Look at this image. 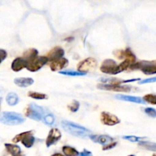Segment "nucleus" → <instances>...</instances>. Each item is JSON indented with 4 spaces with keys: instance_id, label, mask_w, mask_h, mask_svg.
Instances as JSON below:
<instances>
[{
    "instance_id": "f257e3e1",
    "label": "nucleus",
    "mask_w": 156,
    "mask_h": 156,
    "mask_svg": "<svg viewBox=\"0 0 156 156\" xmlns=\"http://www.w3.org/2000/svg\"><path fill=\"white\" fill-rule=\"evenodd\" d=\"M61 126L64 129V131L68 133L70 135L76 137L87 138L92 135V132L90 129H87L81 125L75 123L73 122L68 121V120H62Z\"/></svg>"
},
{
    "instance_id": "f03ea898",
    "label": "nucleus",
    "mask_w": 156,
    "mask_h": 156,
    "mask_svg": "<svg viewBox=\"0 0 156 156\" xmlns=\"http://www.w3.org/2000/svg\"><path fill=\"white\" fill-rule=\"evenodd\" d=\"M24 121L25 119L18 113L4 111L0 114V123L8 126H17L22 124Z\"/></svg>"
},
{
    "instance_id": "7ed1b4c3",
    "label": "nucleus",
    "mask_w": 156,
    "mask_h": 156,
    "mask_svg": "<svg viewBox=\"0 0 156 156\" xmlns=\"http://www.w3.org/2000/svg\"><path fill=\"white\" fill-rule=\"evenodd\" d=\"M47 111H45L43 107L39 106L35 103H32L26 108L24 114L27 117L36 121H42L44 114Z\"/></svg>"
},
{
    "instance_id": "20e7f679",
    "label": "nucleus",
    "mask_w": 156,
    "mask_h": 156,
    "mask_svg": "<svg viewBox=\"0 0 156 156\" xmlns=\"http://www.w3.org/2000/svg\"><path fill=\"white\" fill-rule=\"evenodd\" d=\"M33 130L21 133L16 135L13 139H12V142L15 143L21 142L24 147L31 148L34 144H35V138L33 135Z\"/></svg>"
},
{
    "instance_id": "39448f33",
    "label": "nucleus",
    "mask_w": 156,
    "mask_h": 156,
    "mask_svg": "<svg viewBox=\"0 0 156 156\" xmlns=\"http://www.w3.org/2000/svg\"><path fill=\"white\" fill-rule=\"evenodd\" d=\"M97 66V62L94 58L89 57L84 59L77 65V71L83 73H88L93 72Z\"/></svg>"
},
{
    "instance_id": "423d86ee",
    "label": "nucleus",
    "mask_w": 156,
    "mask_h": 156,
    "mask_svg": "<svg viewBox=\"0 0 156 156\" xmlns=\"http://www.w3.org/2000/svg\"><path fill=\"white\" fill-rule=\"evenodd\" d=\"M100 71L109 75H116L120 73L119 65L115 62V60L111 59H105L102 62L100 66Z\"/></svg>"
},
{
    "instance_id": "0eeeda50",
    "label": "nucleus",
    "mask_w": 156,
    "mask_h": 156,
    "mask_svg": "<svg viewBox=\"0 0 156 156\" xmlns=\"http://www.w3.org/2000/svg\"><path fill=\"white\" fill-rule=\"evenodd\" d=\"M47 62H48V59L45 56H37L36 58L28 62L26 69L28 71L34 73V72H37L41 69Z\"/></svg>"
},
{
    "instance_id": "6e6552de",
    "label": "nucleus",
    "mask_w": 156,
    "mask_h": 156,
    "mask_svg": "<svg viewBox=\"0 0 156 156\" xmlns=\"http://www.w3.org/2000/svg\"><path fill=\"white\" fill-rule=\"evenodd\" d=\"M114 56L119 59L128 60L131 62V64H134L136 62V56L133 53L130 48H126L125 50H119L114 52Z\"/></svg>"
},
{
    "instance_id": "1a4fd4ad",
    "label": "nucleus",
    "mask_w": 156,
    "mask_h": 156,
    "mask_svg": "<svg viewBox=\"0 0 156 156\" xmlns=\"http://www.w3.org/2000/svg\"><path fill=\"white\" fill-rule=\"evenodd\" d=\"M97 88L102 90L112 91H119V92H129L134 88L128 85H109V84H99L97 85Z\"/></svg>"
},
{
    "instance_id": "9d476101",
    "label": "nucleus",
    "mask_w": 156,
    "mask_h": 156,
    "mask_svg": "<svg viewBox=\"0 0 156 156\" xmlns=\"http://www.w3.org/2000/svg\"><path fill=\"white\" fill-rule=\"evenodd\" d=\"M100 121L106 126H115L120 123V120L116 115L106 111L100 114Z\"/></svg>"
},
{
    "instance_id": "9b49d317",
    "label": "nucleus",
    "mask_w": 156,
    "mask_h": 156,
    "mask_svg": "<svg viewBox=\"0 0 156 156\" xmlns=\"http://www.w3.org/2000/svg\"><path fill=\"white\" fill-rule=\"evenodd\" d=\"M61 133L58 128H52L49 131L48 136L46 139V146L47 147H50L52 145L55 144L57 142L59 141L61 139Z\"/></svg>"
},
{
    "instance_id": "f8f14e48",
    "label": "nucleus",
    "mask_w": 156,
    "mask_h": 156,
    "mask_svg": "<svg viewBox=\"0 0 156 156\" xmlns=\"http://www.w3.org/2000/svg\"><path fill=\"white\" fill-rule=\"evenodd\" d=\"M64 50L61 47H55L52 48L48 53L46 55V57L48 59V62H54V61H57L58 59H61L64 56Z\"/></svg>"
},
{
    "instance_id": "ddd939ff",
    "label": "nucleus",
    "mask_w": 156,
    "mask_h": 156,
    "mask_svg": "<svg viewBox=\"0 0 156 156\" xmlns=\"http://www.w3.org/2000/svg\"><path fill=\"white\" fill-rule=\"evenodd\" d=\"M90 138L93 142L99 143L103 146L110 144L114 141V139L108 135H93L92 134Z\"/></svg>"
},
{
    "instance_id": "4468645a",
    "label": "nucleus",
    "mask_w": 156,
    "mask_h": 156,
    "mask_svg": "<svg viewBox=\"0 0 156 156\" xmlns=\"http://www.w3.org/2000/svg\"><path fill=\"white\" fill-rule=\"evenodd\" d=\"M68 59L66 58H61L57 61H54L50 63V68L53 72H61L63 69L68 66Z\"/></svg>"
},
{
    "instance_id": "2eb2a0df",
    "label": "nucleus",
    "mask_w": 156,
    "mask_h": 156,
    "mask_svg": "<svg viewBox=\"0 0 156 156\" xmlns=\"http://www.w3.org/2000/svg\"><path fill=\"white\" fill-rule=\"evenodd\" d=\"M28 65V62L22 57H17L12 61L11 68L14 72H19L23 69L26 68Z\"/></svg>"
},
{
    "instance_id": "dca6fc26",
    "label": "nucleus",
    "mask_w": 156,
    "mask_h": 156,
    "mask_svg": "<svg viewBox=\"0 0 156 156\" xmlns=\"http://www.w3.org/2000/svg\"><path fill=\"white\" fill-rule=\"evenodd\" d=\"M116 99H119V100L124 101H129L132 102V103H136V104H145V102L144 101L143 99L139 97H135V96H131V95H125V94H116L115 96Z\"/></svg>"
},
{
    "instance_id": "f3484780",
    "label": "nucleus",
    "mask_w": 156,
    "mask_h": 156,
    "mask_svg": "<svg viewBox=\"0 0 156 156\" xmlns=\"http://www.w3.org/2000/svg\"><path fill=\"white\" fill-rule=\"evenodd\" d=\"M34 79L32 78H16L14 79V82L15 85L21 88H26L34 83Z\"/></svg>"
},
{
    "instance_id": "a211bd4d",
    "label": "nucleus",
    "mask_w": 156,
    "mask_h": 156,
    "mask_svg": "<svg viewBox=\"0 0 156 156\" xmlns=\"http://www.w3.org/2000/svg\"><path fill=\"white\" fill-rule=\"evenodd\" d=\"M37 56H38V50L35 48H31L26 50V51L23 53L22 58L28 62H30V61H32V59H35V58H36Z\"/></svg>"
},
{
    "instance_id": "6ab92c4d",
    "label": "nucleus",
    "mask_w": 156,
    "mask_h": 156,
    "mask_svg": "<svg viewBox=\"0 0 156 156\" xmlns=\"http://www.w3.org/2000/svg\"><path fill=\"white\" fill-rule=\"evenodd\" d=\"M5 147H6V151L9 152L12 156H16L19 154L21 153V148L17 145L10 144V143H6L5 144Z\"/></svg>"
},
{
    "instance_id": "aec40b11",
    "label": "nucleus",
    "mask_w": 156,
    "mask_h": 156,
    "mask_svg": "<svg viewBox=\"0 0 156 156\" xmlns=\"http://www.w3.org/2000/svg\"><path fill=\"white\" fill-rule=\"evenodd\" d=\"M6 101L9 106H15L19 101V98L16 93L10 92L6 95Z\"/></svg>"
},
{
    "instance_id": "412c9836",
    "label": "nucleus",
    "mask_w": 156,
    "mask_h": 156,
    "mask_svg": "<svg viewBox=\"0 0 156 156\" xmlns=\"http://www.w3.org/2000/svg\"><path fill=\"white\" fill-rule=\"evenodd\" d=\"M42 122L47 126H52L55 122V117L52 113L47 111L42 119Z\"/></svg>"
},
{
    "instance_id": "4be33fe9",
    "label": "nucleus",
    "mask_w": 156,
    "mask_h": 156,
    "mask_svg": "<svg viewBox=\"0 0 156 156\" xmlns=\"http://www.w3.org/2000/svg\"><path fill=\"white\" fill-rule=\"evenodd\" d=\"M102 84H109V85H121L124 83V80L116 79V78H101L99 79Z\"/></svg>"
},
{
    "instance_id": "5701e85b",
    "label": "nucleus",
    "mask_w": 156,
    "mask_h": 156,
    "mask_svg": "<svg viewBox=\"0 0 156 156\" xmlns=\"http://www.w3.org/2000/svg\"><path fill=\"white\" fill-rule=\"evenodd\" d=\"M62 152L65 156H78L79 152L74 148L69 146H64L62 147Z\"/></svg>"
},
{
    "instance_id": "b1692460",
    "label": "nucleus",
    "mask_w": 156,
    "mask_h": 156,
    "mask_svg": "<svg viewBox=\"0 0 156 156\" xmlns=\"http://www.w3.org/2000/svg\"><path fill=\"white\" fill-rule=\"evenodd\" d=\"M28 97L32 98L33 99H36V100H45V99L48 98V96L47 94L36 92V91H28Z\"/></svg>"
},
{
    "instance_id": "393cba45",
    "label": "nucleus",
    "mask_w": 156,
    "mask_h": 156,
    "mask_svg": "<svg viewBox=\"0 0 156 156\" xmlns=\"http://www.w3.org/2000/svg\"><path fill=\"white\" fill-rule=\"evenodd\" d=\"M139 146H141V147L144 148V149H147V150L156 152V143H155L142 141V142H140V143H139Z\"/></svg>"
},
{
    "instance_id": "a878e982",
    "label": "nucleus",
    "mask_w": 156,
    "mask_h": 156,
    "mask_svg": "<svg viewBox=\"0 0 156 156\" xmlns=\"http://www.w3.org/2000/svg\"><path fill=\"white\" fill-rule=\"evenodd\" d=\"M59 73L61 75L68 76H84L87 75L86 73H80L78 71H73V70H64V71L59 72Z\"/></svg>"
},
{
    "instance_id": "bb28decb",
    "label": "nucleus",
    "mask_w": 156,
    "mask_h": 156,
    "mask_svg": "<svg viewBox=\"0 0 156 156\" xmlns=\"http://www.w3.org/2000/svg\"><path fill=\"white\" fill-rule=\"evenodd\" d=\"M122 139L132 142V143H140V142L143 141V140H145L146 137H139L136 136H122Z\"/></svg>"
},
{
    "instance_id": "cd10ccee",
    "label": "nucleus",
    "mask_w": 156,
    "mask_h": 156,
    "mask_svg": "<svg viewBox=\"0 0 156 156\" xmlns=\"http://www.w3.org/2000/svg\"><path fill=\"white\" fill-rule=\"evenodd\" d=\"M143 101L147 103L151 104V105H156V95L152 94H145L143 97Z\"/></svg>"
},
{
    "instance_id": "c85d7f7f",
    "label": "nucleus",
    "mask_w": 156,
    "mask_h": 156,
    "mask_svg": "<svg viewBox=\"0 0 156 156\" xmlns=\"http://www.w3.org/2000/svg\"><path fill=\"white\" fill-rule=\"evenodd\" d=\"M67 108H68L69 111H71V112H73V113L76 112L80 108L79 101H77L76 100H73V101H72L68 106H67Z\"/></svg>"
},
{
    "instance_id": "c756f323",
    "label": "nucleus",
    "mask_w": 156,
    "mask_h": 156,
    "mask_svg": "<svg viewBox=\"0 0 156 156\" xmlns=\"http://www.w3.org/2000/svg\"><path fill=\"white\" fill-rule=\"evenodd\" d=\"M145 114L148 116V117H151V118H155L156 117V110L152 108H146L144 110Z\"/></svg>"
},
{
    "instance_id": "7c9ffc66",
    "label": "nucleus",
    "mask_w": 156,
    "mask_h": 156,
    "mask_svg": "<svg viewBox=\"0 0 156 156\" xmlns=\"http://www.w3.org/2000/svg\"><path fill=\"white\" fill-rule=\"evenodd\" d=\"M154 82H156V77L150 78V79H144V80L140 81L139 82V85H143V84H147V83H154Z\"/></svg>"
},
{
    "instance_id": "2f4dec72",
    "label": "nucleus",
    "mask_w": 156,
    "mask_h": 156,
    "mask_svg": "<svg viewBox=\"0 0 156 156\" xmlns=\"http://www.w3.org/2000/svg\"><path fill=\"white\" fill-rule=\"evenodd\" d=\"M6 57H7V52L5 50L0 49V64L6 59Z\"/></svg>"
},
{
    "instance_id": "473e14b6",
    "label": "nucleus",
    "mask_w": 156,
    "mask_h": 156,
    "mask_svg": "<svg viewBox=\"0 0 156 156\" xmlns=\"http://www.w3.org/2000/svg\"><path fill=\"white\" fill-rule=\"evenodd\" d=\"M116 144H117L116 142H113V143H110V144L106 145V146H104L103 148H102V149H103V150H108V149H113V147H115V146H116Z\"/></svg>"
},
{
    "instance_id": "72a5a7b5",
    "label": "nucleus",
    "mask_w": 156,
    "mask_h": 156,
    "mask_svg": "<svg viewBox=\"0 0 156 156\" xmlns=\"http://www.w3.org/2000/svg\"><path fill=\"white\" fill-rule=\"evenodd\" d=\"M92 152L90 151L87 150V149H84L81 152H79V155L78 156H92Z\"/></svg>"
},
{
    "instance_id": "f704fd0d",
    "label": "nucleus",
    "mask_w": 156,
    "mask_h": 156,
    "mask_svg": "<svg viewBox=\"0 0 156 156\" xmlns=\"http://www.w3.org/2000/svg\"><path fill=\"white\" fill-rule=\"evenodd\" d=\"M51 156H65V155H62V154H61V153H55V154H54V155H52Z\"/></svg>"
},
{
    "instance_id": "c9c22d12",
    "label": "nucleus",
    "mask_w": 156,
    "mask_h": 156,
    "mask_svg": "<svg viewBox=\"0 0 156 156\" xmlns=\"http://www.w3.org/2000/svg\"><path fill=\"white\" fill-rule=\"evenodd\" d=\"M2 98H0V111H1V104H2Z\"/></svg>"
},
{
    "instance_id": "e433bc0d",
    "label": "nucleus",
    "mask_w": 156,
    "mask_h": 156,
    "mask_svg": "<svg viewBox=\"0 0 156 156\" xmlns=\"http://www.w3.org/2000/svg\"><path fill=\"white\" fill-rule=\"evenodd\" d=\"M16 156H24V155H23L22 153H21V154H19V155H16Z\"/></svg>"
},
{
    "instance_id": "4c0bfd02",
    "label": "nucleus",
    "mask_w": 156,
    "mask_h": 156,
    "mask_svg": "<svg viewBox=\"0 0 156 156\" xmlns=\"http://www.w3.org/2000/svg\"><path fill=\"white\" fill-rule=\"evenodd\" d=\"M152 156H156V153H155V154H154V155H153Z\"/></svg>"
},
{
    "instance_id": "58836bf2",
    "label": "nucleus",
    "mask_w": 156,
    "mask_h": 156,
    "mask_svg": "<svg viewBox=\"0 0 156 156\" xmlns=\"http://www.w3.org/2000/svg\"><path fill=\"white\" fill-rule=\"evenodd\" d=\"M128 156H135V155H128Z\"/></svg>"
}]
</instances>
